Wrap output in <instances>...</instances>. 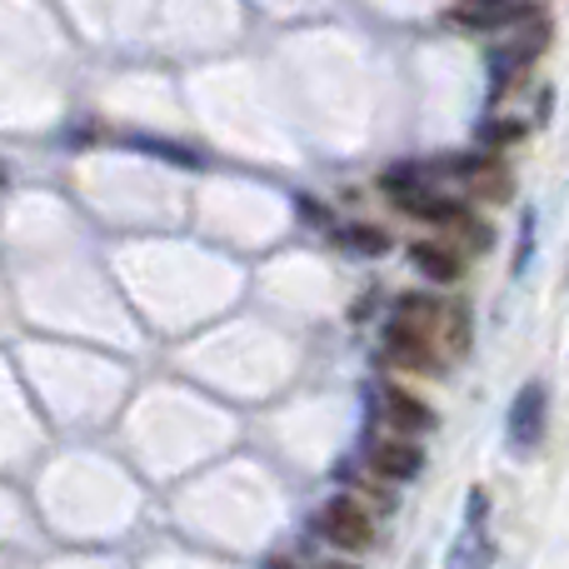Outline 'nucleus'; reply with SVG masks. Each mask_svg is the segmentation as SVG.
<instances>
[{"label": "nucleus", "mask_w": 569, "mask_h": 569, "mask_svg": "<svg viewBox=\"0 0 569 569\" xmlns=\"http://www.w3.org/2000/svg\"><path fill=\"white\" fill-rule=\"evenodd\" d=\"M550 40V20H535L530 30H525L520 40H510V46H500V50H490V86H495V96L500 90H510L515 80L530 70V60H535V50Z\"/></svg>", "instance_id": "f257e3e1"}, {"label": "nucleus", "mask_w": 569, "mask_h": 569, "mask_svg": "<svg viewBox=\"0 0 569 569\" xmlns=\"http://www.w3.org/2000/svg\"><path fill=\"white\" fill-rule=\"evenodd\" d=\"M320 535L335 545V550H370L375 525L355 500H330L320 510Z\"/></svg>", "instance_id": "f03ea898"}, {"label": "nucleus", "mask_w": 569, "mask_h": 569, "mask_svg": "<svg viewBox=\"0 0 569 569\" xmlns=\"http://www.w3.org/2000/svg\"><path fill=\"white\" fill-rule=\"evenodd\" d=\"M545 420H550V390L530 380L510 405V445L515 450H535L545 440Z\"/></svg>", "instance_id": "7ed1b4c3"}, {"label": "nucleus", "mask_w": 569, "mask_h": 569, "mask_svg": "<svg viewBox=\"0 0 569 569\" xmlns=\"http://www.w3.org/2000/svg\"><path fill=\"white\" fill-rule=\"evenodd\" d=\"M490 560H495V545H490V535H485V490H475L465 530H460V540H455L445 569H490Z\"/></svg>", "instance_id": "20e7f679"}, {"label": "nucleus", "mask_w": 569, "mask_h": 569, "mask_svg": "<svg viewBox=\"0 0 569 569\" xmlns=\"http://www.w3.org/2000/svg\"><path fill=\"white\" fill-rule=\"evenodd\" d=\"M385 420H390V430H430L435 425V410L425 400H415L410 390H385Z\"/></svg>", "instance_id": "39448f33"}, {"label": "nucleus", "mask_w": 569, "mask_h": 569, "mask_svg": "<svg viewBox=\"0 0 569 569\" xmlns=\"http://www.w3.org/2000/svg\"><path fill=\"white\" fill-rule=\"evenodd\" d=\"M375 470L380 475H390V480H415V475L425 470V455L415 450V445H405V440H385V445H375Z\"/></svg>", "instance_id": "423d86ee"}, {"label": "nucleus", "mask_w": 569, "mask_h": 569, "mask_svg": "<svg viewBox=\"0 0 569 569\" xmlns=\"http://www.w3.org/2000/svg\"><path fill=\"white\" fill-rule=\"evenodd\" d=\"M410 260H415V270H425V276L440 280V284H450L455 276H460V260H455L445 246H415Z\"/></svg>", "instance_id": "0eeeda50"}, {"label": "nucleus", "mask_w": 569, "mask_h": 569, "mask_svg": "<svg viewBox=\"0 0 569 569\" xmlns=\"http://www.w3.org/2000/svg\"><path fill=\"white\" fill-rule=\"evenodd\" d=\"M510 0H460V20L465 26H495V20H520V16H510Z\"/></svg>", "instance_id": "6e6552de"}, {"label": "nucleus", "mask_w": 569, "mask_h": 569, "mask_svg": "<svg viewBox=\"0 0 569 569\" xmlns=\"http://www.w3.org/2000/svg\"><path fill=\"white\" fill-rule=\"evenodd\" d=\"M340 246L355 250V256H385V250H390V236H385V230H370V226H345Z\"/></svg>", "instance_id": "1a4fd4ad"}, {"label": "nucleus", "mask_w": 569, "mask_h": 569, "mask_svg": "<svg viewBox=\"0 0 569 569\" xmlns=\"http://www.w3.org/2000/svg\"><path fill=\"white\" fill-rule=\"evenodd\" d=\"M325 569H355V565H325Z\"/></svg>", "instance_id": "9d476101"}, {"label": "nucleus", "mask_w": 569, "mask_h": 569, "mask_svg": "<svg viewBox=\"0 0 569 569\" xmlns=\"http://www.w3.org/2000/svg\"><path fill=\"white\" fill-rule=\"evenodd\" d=\"M270 569H290V565H270Z\"/></svg>", "instance_id": "9b49d317"}]
</instances>
